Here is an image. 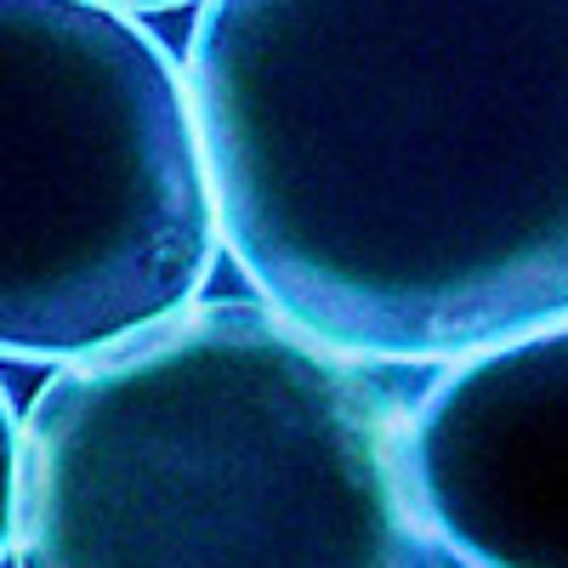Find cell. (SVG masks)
I'll use <instances>...</instances> for the list:
<instances>
[{"label":"cell","mask_w":568,"mask_h":568,"mask_svg":"<svg viewBox=\"0 0 568 568\" xmlns=\"http://www.w3.org/2000/svg\"><path fill=\"white\" fill-rule=\"evenodd\" d=\"M409 409L262 302H200L34 393L18 568H460L415 500Z\"/></svg>","instance_id":"7a4b0ae2"},{"label":"cell","mask_w":568,"mask_h":568,"mask_svg":"<svg viewBox=\"0 0 568 568\" xmlns=\"http://www.w3.org/2000/svg\"><path fill=\"white\" fill-rule=\"evenodd\" d=\"M216 256L194 91L160 34L0 0V358L114 353L200 307Z\"/></svg>","instance_id":"3957f363"},{"label":"cell","mask_w":568,"mask_h":568,"mask_svg":"<svg viewBox=\"0 0 568 568\" xmlns=\"http://www.w3.org/2000/svg\"><path fill=\"white\" fill-rule=\"evenodd\" d=\"M18 455H23V426L7 387H0V557L12 551V529H18Z\"/></svg>","instance_id":"5b68a950"},{"label":"cell","mask_w":568,"mask_h":568,"mask_svg":"<svg viewBox=\"0 0 568 568\" xmlns=\"http://www.w3.org/2000/svg\"><path fill=\"white\" fill-rule=\"evenodd\" d=\"M409 478L460 568H568V324L449 364L409 409Z\"/></svg>","instance_id":"277c9868"},{"label":"cell","mask_w":568,"mask_h":568,"mask_svg":"<svg viewBox=\"0 0 568 568\" xmlns=\"http://www.w3.org/2000/svg\"><path fill=\"white\" fill-rule=\"evenodd\" d=\"M227 256L358 364L568 324V0H216L187 40Z\"/></svg>","instance_id":"6da1fadb"}]
</instances>
